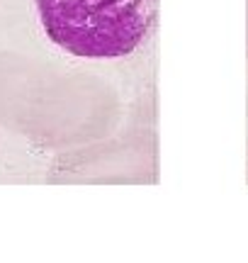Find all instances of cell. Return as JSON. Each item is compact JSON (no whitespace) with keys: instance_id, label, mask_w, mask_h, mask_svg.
Segmentation results:
<instances>
[{"instance_id":"1","label":"cell","mask_w":248,"mask_h":263,"mask_svg":"<svg viewBox=\"0 0 248 263\" xmlns=\"http://www.w3.org/2000/svg\"><path fill=\"white\" fill-rule=\"evenodd\" d=\"M119 122V93L97 73L0 51V129L61 154L115 134Z\"/></svg>"},{"instance_id":"2","label":"cell","mask_w":248,"mask_h":263,"mask_svg":"<svg viewBox=\"0 0 248 263\" xmlns=\"http://www.w3.org/2000/svg\"><path fill=\"white\" fill-rule=\"evenodd\" d=\"M49 42L80 59H124L151 34L158 0H32Z\"/></svg>"},{"instance_id":"3","label":"cell","mask_w":248,"mask_h":263,"mask_svg":"<svg viewBox=\"0 0 248 263\" xmlns=\"http://www.w3.org/2000/svg\"><path fill=\"white\" fill-rule=\"evenodd\" d=\"M156 144L146 134H127L61 151L49 168V183H153Z\"/></svg>"},{"instance_id":"4","label":"cell","mask_w":248,"mask_h":263,"mask_svg":"<svg viewBox=\"0 0 248 263\" xmlns=\"http://www.w3.org/2000/svg\"><path fill=\"white\" fill-rule=\"evenodd\" d=\"M246 54H248V0H246Z\"/></svg>"}]
</instances>
